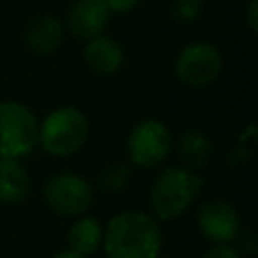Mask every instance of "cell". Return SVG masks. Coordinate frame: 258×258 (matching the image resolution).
Segmentation results:
<instances>
[{"label":"cell","instance_id":"cell-22","mask_svg":"<svg viewBox=\"0 0 258 258\" xmlns=\"http://www.w3.org/2000/svg\"><path fill=\"white\" fill-rule=\"evenodd\" d=\"M157 258H159V256H157Z\"/></svg>","mask_w":258,"mask_h":258},{"label":"cell","instance_id":"cell-17","mask_svg":"<svg viewBox=\"0 0 258 258\" xmlns=\"http://www.w3.org/2000/svg\"><path fill=\"white\" fill-rule=\"evenodd\" d=\"M234 242H238V252L240 254H254L256 248H258V240H256V234L250 230V228H240V232L236 234Z\"/></svg>","mask_w":258,"mask_h":258},{"label":"cell","instance_id":"cell-18","mask_svg":"<svg viewBox=\"0 0 258 258\" xmlns=\"http://www.w3.org/2000/svg\"><path fill=\"white\" fill-rule=\"evenodd\" d=\"M202 258H242V254L230 244H216Z\"/></svg>","mask_w":258,"mask_h":258},{"label":"cell","instance_id":"cell-19","mask_svg":"<svg viewBox=\"0 0 258 258\" xmlns=\"http://www.w3.org/2000/svg\"><path fill=\"white\" fill-rule=\"evenodd\" d=\"M103 2L111 10V14H123V12L133 10L141 0H103Z\"/></svg>","mask_w":258,"mask_h":258},{"label":"cell","instance_id":"cell-12","mask_svg":"<svg viewBox=\"0 0 258 258\" xmlns=\"http://www.w3.org/2000/svg\"><path fill=\"white\" fill-rule=\"evenodd\" d=\"M30 191V175L20 159L0 157V202L8 206L22 204Z\"/></svg>","mask_w":258,"mask_h":258},{"label":"cell","instance_id":"cell-3","mask_svg":"<svg viewBox=\"0 0 258 258\" xmlns=\"http://www.w3.org/2000/svg\"><path fill=\"white\" fill-rule=\"evenodd\" d=\"M89 137V121L75 107H58L38 123V143L52 157L77 153Z\"/></svg>","mask_w":258,"mask_h":258},{"label":"cell","instance_id":"cell-11","mask_svg":"<svg viewBox=\"0 0 258 258\" xmlns=\"http://www.w3.org/2000/svg\"><path fill=\"white\" fill-rule=\"evenodd\" d=\"M62 40H64V24L50 14L32 18L24 30L26 48L40 56L54 52L62 44Z\"/></svg>","mask_w":258,"mask_h":258},{"label":"cell","instance_id":"cell-13","mask_svg":"<svg viewBox=\"0 0 258 258\" xmlns=\"http://www.w3.org/2000/svg\"><path fill=\"white\" fill-rule=\"evenodd\" d=\"M214 153V145L210 141V137L204 131L198 129H187L179 135L177 141V155L181 159V163L187 169H202L208 165V161L212 159Z\"/></svg>","mask_w":258,"mask_h":258},{"label":"cell","instance_id":"cell-4","mask_svg":"<svg viewBox=\"0 0 258 258\" xmlns=\"http://www.w3.org/2000/svg\"><path fill=\"white\" fill-rule=\"evenodd\" d=\"M38 143V119L18 101H0V157L22 159Z\"/></svg>","mask_w":258,"mask_h":258},{"label":"cell","instance_id":"cell-7","mask_svg":"<svg viewBox=\"0 0 258 258\" xmlns=\"http://www.w3.org/2000/svg\"><path fill=\"white\" fill-rule=\"evenodd\" d=\"M42 198L58 216H83L93 204V185L77 173H56L44 181Z\"/></svg>","mask_w":258,"mask_h":258},{"label":"cell","instance_id":"cell-10","mask_svg":"<svg viewBox=\"0 0 258 258\" xmlns=\"http://www.w3.org/2000/svg\"><path fill=\"white\" fill-rule=\"evenodd\" d=\"M85 62L89 64V69L101 77H111L115 75L125 60V52L123 46L105 34H99L95 38H89L83 50Z\"/></svg>","mask_w":258,"mask_h":258},{"label":"cell","instance_id":"cell-16","mask_svg":"<svg viewBox=\"0 0 258 258\" xmlns=\"http://www.w3.org/2000/svg\"><path fill=\"white\" fill-rule=\"evenodd\" d=\"M204 10L202 0H173L171 2V16L181 24H191L200 18Z\"/></svg>","mask_w":258,"mask_h":258},{"label":"cell","instance_id":"cell-2","mask_svg":"<svg viewBox=\"0 0 258 258\" xmlns=\"http://www.w3.org/2000/svg\"><path fill=\"white\" fill-rule=\"evenodd\" d=\"M202 179L187 167H165L153 181L149 191L151 216L157 222H169L183 216L196 202Z\"/></svg>","mask_w":258,"mask_h":258},{"label":"cell","instance_id":"cell-15","mask_svg":"<svg viewBox=\"0 0 258 258\" xmlns=\"http://www.w3.org/2000/svg\"><path fill=\"white\" fill-rule=\"evenodd\" d=\"M131 179V169L129 165L125 163H113V165H107L101 169L99 177H97V183L103 191L107 194H119L127 187Z\"/></svg>","mask_w":258,"mask_h":258},{"label":"cell","instance_id":"cell-6","mask_svg":"<svg viewBox=\"0 0 258 258\" xmlns=\"http://www.w3.org/2000/svg\"><path fill=\"white\" fill-rule=\"evenodd\" d=\"M224 67L222 52L216 44L198 40L183 46L175 58V77L191 89H202L212 85Z\"/></svg>","mask_w":258,"mask_h":258},{"label":"cell","instance_id":"cell-9","mask_svg":"<svg viewBox=\"0 0 258 258\" xmlns=\"http://www.w3.org/2000/svg\"><path fill=\"white\" fill-rule=\"evenodd\" d=\"M111 10L103 0H75L67 14V26L75 38L89 40L103 34Z\"/></svg>","mask_w":258,"mask_h":258},{"label":"cell","instance_id":"cell-5","mask_svg":"<svg viewBox=\"0 0 258 258\" xmlns=\"http://www.w3.org/2000/svg\"><path fill=\"white\" fill-rule=\"evenodd\" d=\"M171 145V133L159 119H143L129 131L127 155L135 167L151 169L167 159Z\"/></svg>","mask_w":258,"mask_h":258},{"label":"cell","instance_id":"cell-8","mask_svg":"<svg viewBox=\"0 0 258 258\" xmlns=\"http://www.w3.org/2000/svg\"><path fill=\"white\" fill-rule=\"evenodd\" d=\"M202 236L214 244H230L242 228L238 210L228 200H210L198 208L196 214Z\"/></svg>","mask_w":258,"mask_h":258},{"label":"cell","instance_id":"cell-21","mask_svg":"<svg viewBox=\"0 0 258 258\" xmlns=\"http://www.w3.org/2000/svg\"><path fill=\"white\" fill-rule=\"evenodd\" d=\"M52 258H87V256H83V254H79V252H75V250L67 248V250H58Z\"/></svg>","mask_w":258,"mask_h":258},{"label":"cell","instance_id":"cell-14","mask_svg":"<svg viewBox=\"0 0 258 258\" xmlns=\"http://www.w3.org/2000/svg\"><path fill=\"white\" fill-rule=\"evenodd\" d=\"M103 242V226L95 216H81L69 228V248L89 256L97 252Z\"/></svg>","mask_w":258,"mask_h":258},{"label":"cell","instance_id":"cell-1","mask_svg":"<svg viewBox=\"0 0 258 258\" xmlns=\"http://www.w3.org/2000/svg\"><path fill=\"white\" fill-rule=\"evenodd\" d=\"M107 258H157L161 250L159 222L141 210L115 214L103 230Z\"/></svg>","mask_w":258,"mask_h":258},{"label":"cell","instance_id":"cell-20","mask_svg":"<svg viewBox=\"0 0 258 258\" xmlns=\"http://www.w3.org/2000/svg\"><path fill=\"white\" fill-rule=\"evenodd\" d=\"M246 24L252 32L258 30V0H248L246 6Z\"/></svg>","mask_w":258,"mask_h":258}]
</instances>
